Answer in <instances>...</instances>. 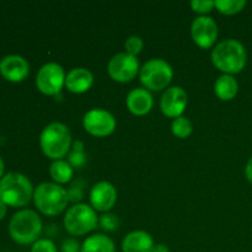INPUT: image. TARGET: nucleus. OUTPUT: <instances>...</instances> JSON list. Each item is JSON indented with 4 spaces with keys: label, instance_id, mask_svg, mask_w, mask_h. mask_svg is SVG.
Instances as JSON below:
<instances>
[{
    "label": "nucleus",
    "instance_id": "nucleus-1",
    "mask_svg": "<svg viewBox=\"0 0 252 252\" xmlns=\"http://www.w3.org/2000/svg\"><path fill=\"white\" fill-rule=\"evenodd\" d=\"M212 62L224 74H238L245 68L246 49L238 39L228 38L219 42L212 51Z\"/></svg>",
    "mask_w": 252,
    "mask_h": 252
},
{
    "label": "nucleus",
    "instance_id": "nucleus-2",
    "mask_svg": "<svg viewBox=\"0 0 252 252\" xmlns=\"http://www.w3.org/2000/svg\"><path fill=\"white\" fill-rule=\"evenodd\" d=\"M42 152L52 160H63L71 149V134L64 123L52 122L44 127L39 137Z\"/></svg>",
    "mask_w": 252,
    "mask_h": 252
},
{
    "label": "nucleus",
    "instance_id": "nucleus-3",
    "mask_svg": "<svg viewBox=\"0 0 252 252\" xmlns=\"http://www.w3.org/2000/svg\"><path fill=\"white\" fill-rule=\"evenodd\" d=\"M33 186L27 176L9 172L0 180V201L10 207H24L33 197Z\"/></svg>",
    "mask_w": 252,
    "mask_h": 252
},
{
    "label": "nucleus",
    "instance_id": "nucleus-4",
    "mask_svg": "<svg viewBox=\"0 0 252 252\" xmlns=\"http://www.w3.org/2000/svg\"><path fill=\"white\" fill-rule=\"evenodd\" d=\"M9 233L12 240L17 244H34L42 233L41 218L31 209H21L10 219Z\"/></svg>",
    "mask_w": 252,
    "mask_h": 252
},
{
    "label": "nucleus",
    "instance_id": "nucleus-5",
    "mask_svg": "<svg viewBox=\"0 0 252 252\" xmlns=\"http://www.w3.org/2000/svg\"><path fill=\"white\" fill-rule=\"evenodd\" d=\"M33 202L44 216L54 217L61 214L68 204L66 189L53 182H42L34 189Z\"/></svg>",
    "mask_w": 252,
    "mask_h": 252
},
{
    "label": "nucleus",
    "instance_id": "nucleus-6",
    "mask_svg": "<svg viewBox=\"0 0 252 252\" xmlns=\"http://www.w3.org/2000/svg\"><path fill=\"white\" fill-rule=\"evenodd\" d=\"M97 221L95 209L84 203L71 206L64 216L65 230L73 236H81L90 233L96 228Z\"/></svg>",
    "mask_w": 252,
    "mask_h": 252
},
{
    "label": "nucleus",
    "instance_id": "nucleus-7",
    "mask_svg": "<svg viewBox=\"0 0 252 252\" xmlns=\"http://www.w3.org/2000/svg\"><path fill=\"white\" fill-rule=\"evenodd\" d=\"M174 71L166 61L153 58L140 68L139 78L147 90L159 91L166 88L172 80Z\"/></svg>",
    "mask_w": 252,
    "mask_h": 252
},
{
    "label": "nucleus",
    "instance_id": "nucleus-8",
    "mask_svg": "<svg viewBox=\"0 0 252 252\" xmlns=\"http://www.w3.org/2000/svg\"><path fill=\"white\" fill-rule=\"evenodd\" d=\"M65 76L63 66L59 65L58 63L51 62L44 64L37 73V89L46 95H57L65 85Z\"/></svg>",
    "mask_w": 252,
    "mask_h": 252
},
{
    "label": "nucleus",
    "instance_id": "nucleus-9",
    "mask_svg": "<svg viewBox=\"0 0 252 252\" xmlns=\"http://www.w3.org/2000/svg\"><path fill=\"white\" fill-rule=\"evenodd\" d=\"M107 71L115 81L128 83L133 80L140 71L139 61L137 57L130 56L127 52L117 53L108 62Z\"/></svg>",
    "mask_w": 252,
    "mask_h": 252
},
{
    "label": "nucleus",
    "instance_id": "nucleus-10",
    "mask_svg": "<svg viewBox=\"0 0 252 252\" xmlns=\"http://www.w3.org/2000/svg\"><path fill=\"white\" fill-rule=\"evenodd\" d=\"M84 128L95 137H107L116 128V118L102 108H93L84 115Z\"/></svg>",
    "mask_w": 252,
    "mask_h": 252
},
{
    "label": "nucleus",
    "instance_id": "nucleus-11",
    "mask_svg": "<svg viewBox=\"0 0 252 252\" xmlns=\"http://www.w3.org/2000/svg\"><path fill=\"white\" fill-rule=\"evenodd\" d=\"M191 34L197 46L211 48L218 38V25L211 16L201 15L192 22Z\"/></svg>",
    "mask_w": 252,
    "mask_h": 252
},
{
    "label": "nucleus",
    "instance_id": "nucleus-12",
    "mask_svg": "<svg viewBox=\"0 0 252 252\" xmlns=\"http://www.w3.org/2000/svg\"><path fill=\"white\" fill-rule=\"evenodd\" d=\"M187 94L181 86H171L165 90L160 100L162 113L170 118L181 117L187 106Z\"/></svg>",
    "mask_w": 252,
    "mask_h": 252
},
{
    "label": "nucleus",
    "instance_id": "nucleus-13",
    "mask_svg": "<svg viewBox=\"0 0 252 252\" xmlns=\"http://www.w3.org/2000/svg\"><path fill=\"white\" fill-rule=\"evenodd\" d=\"M117 201V189L111 182L100 181L90 191V203L95 211L108 212Z\"/></svg>",
    "mask_w": 252,
    "mask_h": 252
},
{
    "label": "nucleus",
    "instance_id": "nucleus-14",
    "mask_svg": "<svg viewBox=\"0 0 252 252\" xmlns=\"http://www.w3.org/2000/svg\"><path fill=\"white\" fill-rule=\"evenodd\" d=\"M30 73L29 62L17 54H9L0 61V74L6 80L19 83L27 78Z\"/></svg>",
    "mask_w": 252,
    "mask_h": 252
},
{
    "label": "nucleus",
    "instance_id": "nucleus-15",
    "mask_svg": "<svg viewBox=\"0 0 252 252\" xmlns=\"http://www.w3.org/2000/svg\"><path fill=\"white\" fill-rule=\"evenodd\" d=\"M127 107L133 115L135 116H143L147 115L150 110L153 108V96L149 90L145 88H137L133 89L129 94L127 95Z\"/></svg>",
    "mask_w": 252,
    "mask_h": 252
},
{
    "label": "nucleus",
    "instance_id": "nucleus-16",
    "mask_svg": "<svg viewBox=\"0 0 252 252\" xmlns=\"http://www.w3.org/2000/svg\"><path fill=\"white\" fill-rule=\"evenodd\" d=\"M94 84V75L86 68H74L66 74L65 86L74 94H83L88 91Z\"/></svg>",
    "mask_w": 252,
    "mask_h": 252
},
{
    "label": "nucleus",
    "instance_id": "nucleus-17",
    "mask_svg": "<svg viewBox=\"0 0 252 252\" xmlns=\"http://www.w3.org/2000/svg\"><path fill=\"white\" fill-rule=\"evenodd\" d=\"M154 246L152 235L143 230L132 231L122 241L123 252H153Z\"/></svg>",
    "mask_w": 252,
    "mask_h": 252
},
{
    "label": "nucleus",
    "instance_id": "nucleus-18",
    "mask_svg": "<svg viewBox=\"0 0 252 252\" xmlns=\"http://www.w3.org/2000/svg\"><path fill=\"white\" fill-rule=\"evenodd\" d=\"M239 90V84L233 75L223 74L219 76L214 84V93L220 100H233Z\"/></svg>",
    "mask_w": 252,
    "mask_h": 252
},
{
    "label": "nucleus",
    "instance_id": "nucleus-19",
    "mask_svg": "<svg viewBox=\"0 0 252 252\" xmlns=\"http://www.w3.org/2000/svg\"><path fill=\"white\" fill-rule=\"evenodd\" d=\"M81 252H116L112 239L103 234H95L86 239L81 245Z\"/></svg>",
    "mask_w": 252,
    "mask_h": 252
},
{
    "label": "nucleus",
    "instance_id": "nucleus-20",
    "mask_svg": "<svg viewBox=\"0 0 252 252\" xmlns=\"http://www.w3.org/2000/svg\"><path fill=\"white\" fill-rule=\"evenodd\" d=\"M49 175L56 184H68L74 175V169L65 160H56L51 164Z\"/></svg>",
    "mask_w": 252,
    "mask_h": 252
},
{
    "label": "nucleus",
    "instance_id": "nucleus-21",
    "mask_svg": "<svg viewBox=\"0 0 252 252\" xmlns=\"http://www.w3.org/2000/svg\"><path fill=\"white\" fill-rule=\"evenodd\" d=\"M68 162L73 166V169H79L84 166L86 162V154H85V145L81 140H75L73 143L70 152L68 154Z\"/></svg>",
    "mask_w": 252,
    "mask_h": 252
},
{
    "label": "nucleus",
    "instance_id": "nucleus-22",
    "mask_svg": "<svg viewBox=\"0 0 252 252\" xmlns=\"http://www.w3.org/2000/svg\"><path fill=\"white\" fill-rule=\"evenodd\" d=\"M192 129H193L192 122L189 118L184 117V116L175 118V120L172 121L171 130L172 133H174V135H176L177 138L185 139V138L189 137L192 133Z\"/></svg>",
    "mask_w": 252,
    "mask_h": 252
},
{
    "label": "nucleus",
    "instance_id": "nucleus-23",
    "mask_svg": "<svg viewBox=\"0 0 252 252\" xmlns=\"http://www.w3.org/2000/svg\"><path fill=\"white\" fill-rule=\"evenodd\" d=\"M245 0H218L216 1V7L225 15H234L240 12L245 7Z\"/></svg>",
    "mask_w": 252,
    "mask_h": 252
},
{
    "label": "nucleus",
    "instance_id": "nucleus-24",
    "mask_svg": "<svg viewBox=\"0 0 252 252\" xmlns=\"http://www.w3.org/2000/svg\"><path fill=\"white\" fill-rule=\"evenodd\" d=\"M98 223H100L101 228L106 231H115L116 229L120 226V219L117 218V216L113 213H103L102 216H100L98 218Z\"/></svg>",
    "mask_w": 252,
    "mask_h": 252
},
{
    "label": "nucleus",
    "instance_id": "nucleus-25",
    "mask_svg": "<svg viewBox=\"0 0 252 252\" xmlns=\"http://www.w3.org/2000/svg\"><path fill=\"white\" fill-rule=\"evenodd\" d=\"M84 182L81 180H76L71 184L70 189L66 191L68 193V199L69 202H73V203L78 204L79 202L83 199L84 197Z\"/></svg>",
    "mask_w": 252,
    "mask_h": 252
},
{
    "label": "nucleus",
    "instance_id": "nucleus-26",
    "mask_svg": "<svg viewBox=\"0 0 252 252\" xmlns=\"http://www.w3.org/2000/svg\"><path fill=\"white\" fill-rule=\"evenodd\" d=\"M143 46H144L143 39L140 38L139 36H135V34L129 36L127 39H126V43H125L126 52H127L128 54H130V56L135 57L138 53H140L143 49Z\"/></svg>",
    "mask_w": 252,
    "mask_h": 252
},
{
    "label": "nucleus",
    "instance_id": "nucleus-27",
    "mask_svg": "<svg viewBox=\"0 0 252 252\" xmlns=\"http://www.w3.org/2000/svg\"><path fill=\"white\" fill-rule=\"evenodd\" d=\"M31 252H57V246L49 239H38L32 244Z\"/></svg>",
    "mask_w": 252,
    "mask_h": 252
},
{
    "label": "nucleus",
    "instance_id": "nucleus-28",
    "mask_svg": "<svg viewBox=\"0 0 252 252\" xmlns=\"http://www.w3.org/2000/svg\"><path fill=\"white\" fill-rule=\"evenodd\" d=\"M216 6V1L213 0H193L191 1V7L194 12L206 15Z\"/></svg>",
    "mask_w": 252,
    "mask_h": 252
},
{
    "label": "nucleus",
    "instance_id": "nucleus-29",
    "mask_svg": "<svg viewBox=\"0 0 252 252\" xmlns=\"http://www.w3.org/2000/svg\"><path fill=\"white\" fill-rule=\"evenodd\" d=\"M62 252H81V246L75 239H65L62 244Z\"/></svg>",
    "mask_w": 252,
    "mask_h": 252
},
{
    "label": "nucleus",
    "instance_id": "nucleus-30",
    "mask_svg": "<svg viewBox=\"0 0 252 252\" xmlns=\"http://www.w3.org/2000/svg\"><path fill=\"white\" fill-rule=\"evenodd\" d=\"M245 175H246V179L252 184V157L250 158V160L248 161L245 167Z\"/></svg>",
    "mask_w": 252,
    "mask_h": 252
},
{
    "label": "nucleus",
    "instance_id": "nucleus-31",
    "mask_svg": "<svg viewBox=\"0 0 252 252\" xmlns=\"http://www.w3.org/2000/svg\"><path fill=\"white\" fill-rule=\"evenodd\" d=\"M153 252H170V250L166 245H164V244H158V245H155L154 249H153Z\"/></svg>",
    "mask_w": 252,
    "mask_h": 252
},
{
    "label": "nucleus",
    "instance_id": "nucleus-32",
    "mask_svg": "<svg viewBox=\"0 0 252 252\" xmlns=\"http://www.w3.org/2000/svg\"><path fill=\"white\" fill-rule=\"evenodd\" d=\"M5 214H6V204L0 201V220L4 218Z\"/></svg>",
    "mask_w": 252,
    "mask_h": 252
},
{
    "label": "nucleus",
    "instance_id": "nucleus-33",
    "mask_svg": "<svg viewBox=\"0 0 252 252\" xmlns=\"http://www.w3.org/2000/svg\"><path fill=\"white\" fill-rule=\"evenodd\" d=\"M4 169H5L4 160H2V158L0 157V180H1V177H2V174H4Z\"/></svg>",
    "mask_w": 252,
    "mask_h": 252
}]
</instances>
